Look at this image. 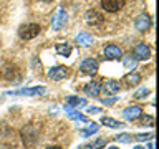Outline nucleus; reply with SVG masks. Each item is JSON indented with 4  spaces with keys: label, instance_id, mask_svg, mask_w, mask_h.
Here are the masks:
<instances>
[{
    "label": "nucleus",
    "instance_id": "nucleus-30",
    "mask_svg": "<svg viewBox=\"0 0 159 149\" xmlns=\"http://www.w3.org/2000/svg\"><path fill=\"white\" fill-rule=\"evenodd\" d=\"M10 133V129L5 126V123H0V136H7Z\"/></svg>",
    "mask_w": 159,
    "mask_h": 149
},
{
    "label": "nucleus",
    "instance_id": "nucleus-27",
    "mask_svg": "<svg viewBox=\"0 0 159 149\" xmlns=\"http://www.w3.org/2000/svg\"><path fill=\"white\" fill-rule=\"evenodd\" d=\"M149 94V89L148 88H141V89H138L136 93H134V98L136 99H144Z\"/></svg>",
    "mask_w": 159,
    "mask_h": 149
},
{
    "label": "nucleus",
    "instance_id": "nucleus-1",
    "mask_svg": "<svg viewBox=\"0 0 159 149\" xmlns=\"http://www.w3.org/2000/svg\"><path fill=\"white\" fill-rule=\"evenodd\" d=\"M20 136H22V141H23V146L27 149H33L35 146L38 144V139H40V126L38 124H27V126L22 128L20 131Z\"/></svg>",
    "mask_w": 159,
    "mask_h": 149
},
{
    "label": "nucleus",
    "instance_id": "nucleus-26",
    "mask_svg": "<svg viewBox=\"0 0 159 149\" xmlns=\"http://www.w3.org/2000/svg\"><path fill=\"white\" fill-rule=\"evenodd\" d=\"M141 126H149V128H152L154 126V118L152 116H143L141 118Z\"/></svg>",
    "mask_w": 159,
    "mask_h": 149
},
{
    "label": "nucleus",
    "instance_id": "nucleus-11",
    "mask_svg": "<svg viewBox=\"0 0 159 149\" xmlns=\"http://www.w3.org/2000/svg\"><path fill=\"white\" fill-rule=\"evenodd\" d=\"M134 27H136L139 32H148V30L151 28V17L146 13L139 15V17L134 20Z\"/></svg>",
    "mask_w": 159,
    "mask_h": 149
},
{
    "label": "nucleus",
    "instance_id": "nucleus-7",
    "mask_svg": "<svg viewBox=\"0 0 159 149\" xmlns=\"http://www.w3.org/2000/svg\"><path fill=\"white\" fill-rule=\"evenodd\" d=\"M98 61L94 58H86V60H83L81 65H80V70H81L83 73H86V74H94L98 71Z\"/></svg>",
    "mask_w": 159,
    "mask_h": 149
},
{
    "label": "nucleus",
    "instance_id": "nucleus-8",
    "mask_svg": "<svg viewBox=\"0 0 159 149\" xmlns=\"http://www.w3.org/2000/svg\"><path fill=\"white\" fill-rule=\"evenodd\" d=\"M68 76V68L66 66H53L50 68L48 71V78L53 79V81H60V79Z\"/></svg>",
    "mask_w": 159,
    "mask_h": 149
},
{
    "label": "nucleus",
    "instance_id": "nucleus-23",
    "mask_svg": "<svg viewBox=\"0 0 159 149\" xmlns=\"http://www.w3.org/2000/svg\"><path fill=\"white\" fill-rule=\"evenodd\" d=\"M66 106L75 108V106H84V99L78 96H66Z\"/></svg>",
    "mask_w": 159,
    "mask_h": 149
},
{
    "label": "nucleus",
    "instance_id": "nucleus-17",
    "mask_svg": "<svg viewBox=\"0 0 159 149\" xmlns=\"http://www.w3.org/2000/svg\"><path fill=\"white\" fill-rule=\"evenodd\" d=\"M76 43L81 45V47H91L93 45V37L86 32H81L76 35Z\"/></svg>",
    "mask_w": 159,
    "mask_h": 149
},
{
    "label": "nucleus",
    "instance_id": "nucleus-6",
    "mask_svg": "<svg viewBox=\"0 0 159 149\" xmlns=\"http://www.w3.org/2000/svg\"><path fill=\"white\" fill-rule=\"evenodd\" d=\"M133 55L136 60H149L151 58V50L146 43H138L133 48Z\"/></svg>",
    "mask_w": 159,
    "mask_h": 149
},
{
    "label": "nucleus",
    "instance_id": "nucleus-21",
    "mask_svg": "<svg viewBox=\"0 0 159 149\" xmlns=\"http://www.w3.org/2000/svg\"><path fill=\"white\" fill-rule=\"evenodd\" d=\"M98 129H99V126H98L96 123H89L86 129H81V131H80V136H83V138H89L91 134L96 133Z\"/></svg>",
    "mask_w": 159,
    "mask_h": 149
},
{
    "label": "nucleus",
    "instance_id": "nucleus-20",
    "mask_svg": "<svg viewBox=\"0 0 159 149\" xmlns=\"http://www.w3.org/2000/svg\"><path fill=\"white\" fill-rule=\"evenodd\" d=\"M101 123L104 124V126L114 128V129H118V128H123V126H124V123H119V121H116V119H113V118H109V116H103Z\"/></svg>",
    "mask_w": 159,
    "mask_h": 149
},
{
    "label": "nucleus",
    "instance_id": "nucleus-13",
    "mask_svg": "<svg viewBox=\"0 0 159 149\" xmlns=\"http://www.w3.org/2000/svg\"><path fill=\"white\" fill-rule=\"evenodd\" d=\"M84 94L86 96H93V98H96L99 93H101V83L99 81H89L84 84Z\"/></svg>",
    "mask_w": 159,
    "mask_h": 149
},
{
    "label": "nucleus",
    "instance_id": "nucleus-34",
    "mask_svg": "<svg viewBox=\"0 0 159 149\" xmlns=\"http://www.w3.org/2000/svg\"><path fill=\"white\" fill-rule=\"evenodd\" d=\"M108 149H119V147H118V146H109Z\"/></svg>",
    "mask_w": 159,
    "mask_h": 149
},
{
    "label": "nucleus",
    "instance_id": "nucleus-19",
    "mask_svg": "<svg viewBox=\"0 0 159 149\" xmlns=\"http://www.w3.org/2000/svg\"><path fill=\"white\" fill-rule=\"evenodd\" d=\"M55 50H57V53L60 55V56H70L71 55V45L70 43H65V42H61V43H57V47H55Z\"/></svg>",
    "mask_w": 159,
    "mask_h": 149
},
{
    "label": "nucleus",
    "instance_id": "nucleus-33",
    "mask_svg": "<svg viewBox=\"0 0 159 149\" xmlns=\"http://www.w3.org/2000/svg\"><path fill=\"white\" fill-rule=\"evenodd\" d=\"M133 149H146V147H143V146H134Z\"/></svg>",
    "mask_w": 159,
    "mask_h": 149
},
{
    "label": "nucleus",
    "instance_id": "nucleus-15",
    "mask_svg": "<svg viewBox=\"0 0 159 149\" xmlns=\"http://www.w3.org/2000/svg\"><path fill=\"white\" fill-rule=\"evenodd\" d=\"M65 111H66L68 118H70V119H73V121H81V123H88V124L91 123L86 116H83V114H81V113H78V111H73V108H70V106L65 108Z\"/></svg>",
    "mask_w": 159,
    "mask_h": 149
},
{
    "label": "nucleus",
    "instance_id": "nucleus-24",
    "mask_svg": "<svg viewBox=\"0 0 159 149\" xmlns=\"http://www.w3.org/2000/svg\"><path fill=\"white\" fill-rule=\"evenodd\" d=\"M133 139H134V138L131 136V134H128V133H123V134L114 136V141H118V142H131Z\"/></svg>",
    "mask_w": 159,
    "mask_h": 149
},
{
    "label": "nucleus",
    "instance_id": "nucleus-32",
    "mask_svg": "<svg viewBox=\"0 0 159 149\" xmlns=\"http://www.w3.org/2000/svg\"><path fill=\"white\" fill-rule=\"evenodd\" d=\"M47 149H61V147H60V146H48Z\"/></svg>",
    "mask_w": 159,
    "mask_h": 149
},
{
    "label": "nucleus",
    "instance_id": "nucleus-35",
    "mask_svg": "<svg viewBox=\"0 0 159 149\" xmlns=\"http://www.w3.org/2000/svg\"><path fill=\"white\" fill-rule=\"evenodd\" d=\"M40 2H45V3H48V2H53V0H40Z\"/></svg>",
    "mask_w": 159,
    "mask_h": 149
},
{
    "label": "nucleus",
    "instance_id": "nucleus-16",
    "mask_svg": "<svg viewBox=\"0 0 159 149\" xmlns=\"http://www.w3.org/2000/svg\"><path fill=\"white\" fill-rule=\"evenodd\" d=\"M2 76L7 78V79H13V78H18V70L15 65H5V68L2 70Z\"/></svg>",
    "mask_w": 159,
    "mask_h": 149
},
{
    "label": "nucleus",
    "instance_id": "nucleus-25",
    "mask_svg": "<svg viewBox=\"0 0 159 149\" xmlns=\"http://www.w3.org/2000/svg\"><path fill=\"white\" fill-rule=\"evenodd\" d=\"M134 139H136V141H151V139L154 138V134L152 133H146V134H136V136H133Z\"/></svg>",
    "mask_w": 159,
    "mask_h": 149
},
{
    "label": "nucleus",
    "instance_id": "nucleus-2",
    "mask_svg": "<svg viewBox=\"0 0 159 149\" xmlns=\"http://www.w3.org/2000/svg\"><path fill=\"white\" fill-rule=\"evenodd\" d=\"M40 32H42V28H40L38 23H27L18 28V37L22 40H32L35 37H38Z\"/></svg>",
    "mask_w": 159,
    "mask_h": 149
},
{
    "label": "nucleus",
    "instance_id": "nucleus-22",
    "mask_svg": "<svg viewBox=\"0 0 159 149\" xmlns=\"http://www.w3.org/2000/svg\"><path fill=\"white\" fill-rule=\"evenodd\" d=\"M123 63H124V66H126L128 70H136L138 66V60L133 56V55H128V56H123Z\"/></svg>",
    "mask_w": 159,
    "mask_h": 149
},
{
    "label": "nucleus",
    "instance_id": "nucleus-9",
    "mask_svg": "<svg viewBox=\"0 0 159 149\" xmlns=\"http://www.w3.org/2000/svg\"><path fill=\"white\" fill-rule=\"evenodd\" d=\"M119 89H121V86H119V81H116V79H106L101 84V91L104 94H116L119 93Z\"/></svg>",
    "mask_w": 159,
    "mask_h": 149
},
{
    "label": "nucleus",
    "instance_id": "nucleus-18",
    "mask_svg": "<svg viewBox=\"0 0 159 149\" xmlns=\"http://www.w3.org/2000/svg\"><path fill=\"white\" fill-rule=\"evenodd\" d=\"M124 83H126L128 86H136V84L141 83V74L136 73V71L128 73L126 76H124Z\"/></svg>",
    "mask_w": 159,
    "mask_h": 149
},
{
    "label": "nucleus",
    "instance_id": "nucleus-5",
    "mask_svg": "<svg viewBox=\"0 0 159 149\" xmlns=\"http://www.w3.org/2000/svg\"><path fill=\"white\" fill-rule=\"evenodd\" d=\"M126 3V0H101V7L104 12H109V13H114L118 10H121Z\"/></svg>",
    "mask_w": 159,
    "mask_h": 149
},
{
    "label": "nucleus",
    "instance_id": "nucleus-29",
    "mask_svg": "<svg viewBox=\"0 0 159 149\" xmlns=\"http://www.w3.org/2000/svg\"><path fill=\"white\" fill-rule=\"evenodd\" d=\"M86 113L88 114H98V113H101V109H99L98 106H88L86 108Z\"/></svg>",
    "mask_w": 159,
    "mask_h": 149
},
{
    "label": "nucleus",
    "instance_id": "nucleus-12",
    "mask_svg": "<svg viewBox=\"0 0 159 149\" xmlns=\"http://www.w3.org/2000/svg\"><path fill=\"white\" fill-rule=\"evenodd\" d=\"M143 114V109L139 106H129L126 109H123V118L126 121H134V119H139Z\"/></svg>",
    "mask_w": 159,
    "mask_h": 149
},
{
    "label": "nucleus",
    "instance_id": "nucleus-28",
    "mask_svg": "<svg viewBox=\"0 0 159 149\" xmlns=\"http://www.w3.org/2000/svg\"><path fill=\"white\" fill-rule=\"evenodd\" d=\"M108 144V139H96L93 144H89L91 146V149H99V147H103V146H106Z\"/></svg>",
    "mask_w": 159,
    "mask_h": 149
},
{
    "label": "nucleus",
    "instance_id": "nucleus-3",
    "mask_svg": "<svg viewBox=\"0 0 159 149\" xmlns=\"http://www.w3.org/2000/svg\"><path fill=\"white\" fill-rule=\"evenodd\" d=\"M66 22H68V15L65 12V8L58 7V10L55 12L53 18H52V28L53 30H61L65 25H66Z\"/></svg>",
    "mask_w": 159,
    "mask_h": 149
},
{
    "label": "nucleus",
    "instance_id": "nucleus-14",
    "mask_svg": "<svg viewBox=\"0 0 159 149\" xmlns=\"http://www.w3.org/2000/svg\"><path fill=\"white\" fill-rule=\"evenodd\" d=\"M104 56L109 58V60H119V58H123V52L119 47H116V45H108V47L104 48Z\"/></svg>",
    "mask_w": 159,
    "mask_h": 149
},
{
    "label": "nucleus",
    "instance_id": "nucleus-4",
    "mask_svg": "<svg viewBox=\"0 0 159 149\" xmlns=\"http://www.w3.org/2000/svg\"><path fill=\"white\" fill-rule=\"evenodd\" d=\"M45 89L43 86H33V88H23V89H18V91H8L7 94H20V96H42L45 94Z\"/></svg>",
    "mask_w": 159,
    "mask_h": 149
},
{
    "label": "nucleus",
    "instance_id": "nucleus-31",
    "mask_svg": "<svg viewBox=\"0 0 159 149\" xmlns=\"http://www.w3.org/2000/svg\"><path fill=\"white\" fill-rule=\"evenodd\" d=\"M101 101H103V104H113L114 101H118V96H113V98H103Z\"/></svg>",
    "mask_w": 159,
    "mask_h": 149
},
{
    "label": "nucleus",
    "instance_id": "nucleus-10",
    "mask_svg": "<svg viewBox=\"0 0 159 149\" xmlns=\"http://www.w3.org/2000/svg\"><path fill=\"white\" fill-rule=\"evenodd\" d=\"M84 22H86L88 25L96 27V25H101L104 22V18L101 17V13L96 12V10H88V12L84 13Z\"/></svg>",
    "mask_w": 159,
    "mask_h": 149
}]
</instances>
